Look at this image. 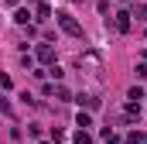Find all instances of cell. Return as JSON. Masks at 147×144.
I'll use <instances>...</instances> for the list:
<instances>
[{
    "instance_id": "1",
    "label": "cell",
    "mask_w": 147,
    "mask_h": 144,
    "mask_svg": "<svg viewBox=\"0 0 147 144\" xmlns=\"http://www.w3.org/2000/svg\"><path fill=\"white\" fill-rule=\"evenodd\" d=\"M55 17H58V28H62L65 35H72V38H82V24L75 21V17L69 14V10H58Z\"/></svg>"
},
{
    "instance_id": "2",
    "label": "cell",
    "mask_w": 147,
    "mask_h": 144,
    "mask_svg": "<svg viewBox=\"0 0 147 144\" xmlns=\"http://www.w3.org/2000/svg\"><path fill=\"white\" fill-rule=\"evenodd\" d=\"M113 28H116L120 35H127V31H130V14H127V10H116V14H113Z\"/></svg>"
},
{
    "instance_id": "3",
    "label": "cell",
    "mask_w": 147,
    "mask_h": 144,
    "mask_svg": "<svg viewBox=\"0 0 147 144\" xmlns=\"http://www.w3.org/2000/svg\"><path fill=\"white\" fill-rule=\"evenodd\" d=\"M34 58H38V62H55V48H51V45H38V48H34Z\"/></svg>"
},
{
    "instance_id": "4",
    "label": "cell",
    "mask_w": 147,
    "mask_h": 144,
    "mask_svg": "<svg viewBox=\"0 0 147 144\" xmlns=\"http://www.w3.org/2000/svg\"><path fill=\"white\" fill-rule=\"evenodd\" d=\"M75 124L86 130V127H92V117H89V110H79V117H75Z\"/></svg>"
},
{
    "instance_id": "5",
    "label": "cell",
    "mask_w": 147,
    "mask_h": 144,
    "mask_svg": "<svg viewBox=\"0 0 147 144\" xmlns=\"http://www.w3.org/2000/svg\"><path fill=\"white\" fill-rule=\"evenodd\" d=\"M79 103L86 110H99V100H96V96H79Z\"/></svg>"
},
{
    "instance_id": "6",
    "label": "cell",
    "mask_w": 147,
    "mask_h": 144,
    "mask_svg": "<svg viewBox=\"0 0 147 144\" xmlns=\"http://www.w3.org/2000/svg\"><path fill=\"white\" fill-rule=\"evenodd\" d=\"M127 120H140V107L130 100V107H127Z\"/></svg>"
},
{
    "instance_id": "7",
    "label": "cell",
    "mask_w": 147,
    "mask_h": 144,
    "mask_svg": "<svg viewBox=\"0 0 147 144\" xmlns=\"http://www.w3.org/2000/svg\"><path fill=\"white\" fill-rule=\"evenodd\" d=\"M75 144H92V137H89V134H86V130H82V127H79V130H75V137H72Z\"/></svg>"
},
{
    "instance_id": "8",
    "label": "cell",
    "mask_w": 147,
    "mask_h": 144,
    "mask_svg": "<svg viewBox=\"0 0 147 144\" xmlns=\"http://www.w3.org/2000/svg\"><path fill=\"white\" fill-rule=\"evenodd\" d=\"M14 21H17V24H28V21H31V10H24V7H21V10L14 14Z\"/></svg>"
},
{
    "instance_id": "9",
    "label": "cell",
    "mask_w": 147,
    "mask_h": 144,
    "mask_svg": "<svg viewBox=\"0 0 147 144\" xmlns=\"http://www.w3.org/2000/svg\"><path fill=\"white\" fill-rule=\"evenodd\" d=\"M127 100H134V103H140V100H144V89H140V86H134V89L127 93Z\"/></svg>"
},
{
    "instance_id": "10",
    "label": "cell",
    "mask_w": 147,
    "mask_h": 144,
    "mask_svg": "<svg viewBox=\"0 0 147 144\" xmlns=\"http://www.w3.org/2000/svg\"><path fill=\"white\" fill-rule=\"evenodd\" d=\"M48 14H51V7L48 3H38V14H34L38 21H48Z\"/></svg>"
},
{
    "instance_id": "11",
    "label": "cell",
    "mask_w": 147,
    "mask_h": 144,
    "mask_svg": "<svg viewBox=\"0 0 147 144\" xmlns=\"http://www.w3.org/2000/svg\"><path fill=\"white\" fill-rule=\"evenodd\" d=\"M127 144H144V134H140V130H130V134H127Z\"/></svg>"
},
{
    "instance_id": "12",
    "label": "cell",
    "mask_w": 147,
    "mask_h": 144,
    "mask_svg": "<svg viewBox=\"0 0 147 144\" xmlns=\"http://www.w3.org/2000/svg\"><path fill=\"white\" fill-rule=\"evenodd\" d=\"M137 75H140V79H147V62H140V65H137Z\"/></svg>"
},
{
    "instance_id": "13",
    "label": "cell",
    "mask_w": 147,
    "mask_h": 144,
    "mask_svg": "<svg viewBox=\"0 0 147 144\" xmlns=\"http://www.w3.org/2000/svg\"><path fill=\"white\" fill-rule=\"evenodd\" d=\"M137 14H140V17L147 21V3H144V7H137Z\"/></svg>"
},
{
    "instance_id": "14",
    "label": "cell",
    "mask_w": 147,
    "mask_h": 144,
    "mask_svg": "<svg viewBox=\"0 0 147 144\" xmlns=\"http://www.w3.org/2000/svg\"><path fill=\"white\" fill-rule=\"evenodd\" d=\"M106 144H120V141H116V137H113V134H110V137H106Z\"/></svg>"
},
{
    "instance_id": "15",
    "label": "cell",
    "mask_w": 147,
    "mask_h": 144,
    "mask_svg": "<svg viewBox=\"0 0 147 144\" xmlns=\"http://www.w3.org/2000/svg\"><path fill=\"white\" fill-rule=\"evenodd\" d=\"M3 3H10V7H14V3H17V0H3Z\"/></svg>"
},
{
    "instance_id": "16",
    "label": "cell",
    "mask_w": 147,
    "mask_h": 144,
    "mask_svg": "<svg viewBox=\"0 0 147 144\" xmlns=\"http://www.w3.org/2000/svg\"><path fill=\"white\" fill-rule=\"evenodd\" d=\"M72 3H86V0H72Z\"/></svg>"
},
{
    "instance_id": "17",
    "label": "cell",
    "mask_w": 147,
    "mask_h": 144,
    "mask_svg": "<svg viewBox=\"0 0 147 144\" xmlns=\"http://www.w3.org/2000/svg\"><path fill=\"white\" fill-rule=\"evenodd\" d=\"M123 3H127V0H123Z\"/></svg>"
}]
</instances>
